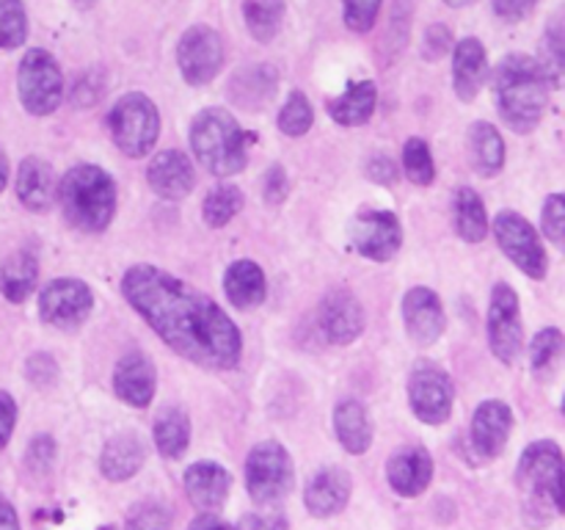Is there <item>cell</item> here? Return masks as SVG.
Returning a JSON list of instances; mask_svg holds the SVG:
<instances>
[{
	"mask_svg": "<svg viewBox=\"0 0 565 530\" xmlns=\"http://www.w3.org/2000/svg\"><path fill=\"white\" fill-rule=\"evenodd\" d=\"M370 177H373L375 182H381V186H395L397 166L392 163L390 158H384V155H379V158L370 163Z\"/></svg>",
	"mask_w": 565,
	"mask_h": 530,
	"instance_id": "816d5d0a",
	"label": "cell"
},
{
	"mask_svg": "<svg viewBox=\"0 0 565 530\" xmlns=\"http://www.w3.org/2000/svg\"><path fill=\"white\" fill-rule=\"evenodd\" d=\"M552 506H555L557 511L565 513V480H563L561 489H557V495H555V500H552Z\"/></svg>",
	"mask_w": 565,
	"mask_h": 530,
	"instance_id": "9f6ffc18",
	"label": "cell"
},
{
	"mask_svg": "<svg viewBox=\"0 0 565 530\" xmlns=\"http://www.w3.org/2000/svg\"><path fill=\"white\" fill-rule=\"evenodd\" d=\"M25 373L36 386H50L58 379V364L50 353H33L25 364Z\"/></svg>",
	"mask_w": 565,
	"mask_h": 530,
	"instance_id": "ee69618b",
	"label": "cell"
},
{
	"mask_svg": "<svg viewBox=\"0 0 565 530\" xmlns=\"http://www.w3.org/2000/svg\"><path fill=\"white\" fill-rule=\"evenodd\" d=\"M320 331L334 346H351L364 331V307L348 287H334L323 296Z\"/></svg>",
	"mask_w": 565,
	"mask_h": 530,
	"instance_id": "9a60e30c",
	"label": "cell"
},
{
	"mask_svg": "<svg viewBox=\"0 0 565 530\" xmlns=\"http://www.w3.org/2000/svg\"><path fill=\"white\" fill-rule=\"evenodd\" d=\"M452 221H456V232L467 243H480L489 235V213L486 204L472 188H461L452 199Z\"/></svg>",
	"mask_w": 565,
	"mask_h": 530,
	"instance_id": "4dcf8cb0",
	"label": "cell"
},
{
	"mask_svg": "<svg viewBox=\"0 0 565 530\" xmlns=\"http://www.w3.org/2000/svg\"><path fill=\"white\" fill-rule=\"evenodd\" d=\"M375 103H379V92H375L373 81L353 83L348 92H342L340 97L329 103V114L337 125L342 127H359L364 121H370L373 116Z\"/></svg>",
	"mask_w": 565,
	"mask_h": 530,
	"instance_id": "f1b7e54d",
	"label": "cell"
},
{
	"mask_svg": "<svg viewBox=\"0 0 565 530\" xmlns=\"http://www.w3.org/2000/svg\"><path fill=\"white\" fill-rule=\"evenodd\" d=\"M469 155H472V166L483 177L500 174L505 166V141L500 130L489 121H475L469 127Z\"/></svg>",
	"mask_w": 565,
	"mask_h": 530,
	"instance_id": "f546056e",
	"label": "cell"
},
{
	"mask_svg": "<svg viewBox=\"0 0 565 530\" xmlns=\"http://www.w3.org/2000/svg\"><path fill=\"white\" fill-rule=\"evenodd\" d=\"M565 480V458L555 442H535L519 462V486L541 502L555 500Z\"/></svg>",
	"mask_w": 565,
	"mask_h": 530,
	"instance_id": "4fadbf2b",
	"label": "cell"
},
{
	"mask_svg": "<svg viewBox=\"0 0 565 530\" xmlns=\"http://www.w3.org/2000/svg\"><path fill=\"white\" fill-rule=\"evenodd\" d=\"M452 381L439 364L419 362L408 379V403L423 423L441 425L452 412Z\"/></svg>",
	"mask_w": 565,
	"mask_h": 530,
	"instance_id": "8fae6325",
	"label": "cell"
},
{
	"mask_svg": "<svg viewBox=\"0 0 565 530\" xmlns=\"http://www.w3.org/2000/svg\"><path fill=\"white\" fill-rule=\"evenodd\" d=\"M403 169L406 177L414 186H430L436 177V163L430 147L423 138H408L406 147H403Z\"/></svg>",
	"mask_w": 565,
	"mask_h": 530,
	"instance_id": "f35d334b",
	"label": "cell"
},
{
	"mask_svg": "<svg viewBox=\"0 0 565 530\" xmlns=\"http://www.w3.org/2000/svg\"><path fill=\"white\" fill-rule=\"evenodd\" d=\"M39 282V259L31 252H14L0 263V293L11 304H22Z\"/></svg>",
	"mask_w": 565,
	"mask_h": 530,
	"instance_id": "4316f807",
	"label": "cell"
},
{
	"mask_svg": "<svg viewBox=\"0 0 565 530\" xmlns=\"http://www.w3.org/2000/svg\"><path fill=\"white\" fill-rule=\"evenodd\" d=\"M154 386H158L154 364L143 353L132 351L119 359L114 370V390L121 401L136 409L149 406V401L154 398Z\"/></svg>",
	"mask_w": 565,
	"mask_h": 530,
	"instance_id": "ffe728a7",
	"label": "cell"
},
{
	"mask_svg": "<svg viewBox=\"0 0 565 530\" xmlns=\"http://www.w3.org/2000/svg\"><path fill=\"white\" fill-rule=\"evenodd\" d=\"M177 64L182 77L191 86H204L213 81L224 66V42L218 33L207 25H193L182 33L177 44Z\"/></svg>",
	"mask_w": 565,
	"mask_h": 530,
	"instance_id": "7c38bea8",
	"label": "cell"
},
{
	"mask_svg": "<svg viewBox=\"0 0 565 530\" xmlns=\"http://www.w3.org/2000/svg\"><path fill=\"white\" fill-rule=\"evenodd\" d=\"M72 3H75L77 9H92V6L97 3V0H72Z\"/></svg>",
	"mask_w": 565,
	"mask_h": 530,
	"instance_id": "680465c9",
	"label": "cell"
},
{
	"mask_svg": "<svg viewBox=\"0 0 565 530\" xmlns=\"http://www.w3.org/2000/svg\"><path fill=\"white\" fill-rule=\"evenodd\" d=\"M494 235L500 243L502 252L519 265V271H524L533 279H544L546 276V252L544 243H541L539 232L530 224L524 215L505 210L494 219Z\"/></svg>",
	"mask_w": 565,
	"mask_h": 530,
	"instance_id": "9c48e42d",
	"label": "cell"
},
{
	"mask_svg": "<svg viewBox=\"0 0 565 530\" xmlns=\"http://www.w3.org/2000/svg\"><path fill=\"white\" fill-rule=\"evenodd\" d=\"M241 530H287V519L281 513H248Z\"/></svg>",
	"mask_w": 565,
	"mask_h": 530,
	"instance_id": "681fc988",
	"label": "cell"
},
{
	"mask_svg": "<svg viewBox=\"0 0 565 530\" xmlns=\"http://www.w3.org/2000/svg\"><path fill=\"white\" fill-rule=\"evenodd\" d=\"M191 442V420L182 409H166L154 423V447L163 458H180Z\"/></svg>",
	"mask_w": 565,
	"mask_h": 530,
	"instance_id": "1f68e13d",
	"label": "cell"
},
{
	"mask_svg": "<svg viewBox=\"0 0 565 530\" xmlns=\"http://www.w3.org/2000/svg\"><path fill=\"white\" fill-rule=\"evenodd\" d=\"M334 428L340 436L342 447L353 456H362L373 445V425H370L367 412L359 401H342L334 409Z\"/></svg>",
	"mask_w": 565,
	"mask_h": 530,
	"instance_id": "83f0119b",
	"label": "cell"
},
{
	"mask_svg": "<svg viewBox=\"0 0 565 530\" xmlns=\"http://www.w3.org/2000/svg\"><path fill=\"white\" fill-rule=\"evenodd\" d=\"M243 20L257 42H274L276 33L281 31V20H285V0H246Z\"/></svg>",
	"mask_w": 565,
	"mask_h": 530,
	"instance_id": "d6a6232c",
	"label": "cell"
},
{
	"mask_svg": "<svg viewBox=\"0 0 565 530\" xmlns=\"http://www.w3.org/2000/svg\"><path fill=\"white\" fill-rule=\"evenodd\" d=\"M351 241L362 257L386 263L401 252L403 226L390 210H370V213L356 215L351 226Z\"/></svg>",
	"mask_w": 565,
	"mask_h": 530,
	"instance_id": "5bb4252c",
	"label": "cell"
},
{
	"mask_svg": "<svg viewBox=\"0 0 565 530\" xmlns=\"http://www.w3.org/2000/svg\"><path fill=\"white\" fill-rule=\"evenodd\" d=\"M230 473L215 462H196L185 473L188 497L199 508H204V511H213V508L224 506L226 497H230Z\"/></svg>",
	"mask_w": 565,
	"mask_h": 530,
	"instance_id": "cb8c5ba5",
	"label": "cell"
},
{
	"mask_svg": "<svg viewBox=\"0 0 565 530\" xmlns=\"http://www.w3.org/2000/svg\"><path fill=\"white\" fill-rule=\"evenodd\" d=\"M563 414H565V401H563Z\"/></svg>",
	"mask_w": 565,
	"mask_h": 530,
	"instance_id": "91938a15",
	"label": "cell"
},
{
	"mask_svg": "<svg viewBox=\"0 0 565 530\" xmlns=\"http://www.w3.org/2000/svg\"><path fill=\"white\" fill-rule=\"evenodd\" d=\"M252 136L230 110L207 108L193 119L191 147L199 163L215 177H232L246 169Z\"/></svg>",
	"mask_w": 565,
	"mask_h": 530,
	"instance_id": "277c9868",
	"label": "cell"
},
{
	"mask_svg": "<svg viewBox=\"0 0 565 530\" xmlns=\"http://www.w3.org/2000/svg\"><path fill=\"white\" fill-rule=\"evenodd\" d=\"M17 425V403L9 392H0V447L11 439Z\"/></svg>",
	"mask_w": 565,
	"mask_h": 530,
	"instance_id": "c3c4849f",
	"label": "cell"
},
{
	"mask_svg": "<svg viewBox=\"0 0 565 530\" xmlns=\"http://www.w3.org/2000/svg\"><path fill=\"white\" fill-rule=\"evenodd\" d=\"M94 309V296L86 282L55 279L39 293V315L47 326L61 331L81 329Z\"/></svg>",
	"mask_w": 565,
	"mask_h": 530,
	"instance_id": "ba28073f",
	"label": "cell"
},
{
	"mask_svg": "<svg viewBox=\"0 0 565 530\" xmlns=\"http://www.w3.org/2000/svg\"><path fill=\"white\" fill-rule=\"evenodd\" d=\"M108 127L114 144L127 158H143L158 144L160 114L147 94L130 92L110 108Z\"/></svg>",
	"mask_w": 565,
	"mask_h": 530,
	"instance_id": "5b68a950",
	"label": "cell"
},
{
	"mask_svg": "<svg viewBox=\"0 0 565 530\" xmlns=\"http://www.w3.org/2000/svg\"><path fill=\"white\" fill-rule=\"evenodd\" d=\"M121 293L160 340L188 362L213 370H230L241 362L243 340L230 315L169 271L132 265L121 276Z\"/></svg>",
	"mask_w": 565,
	"mask_h": 530,
	"instance_id": "6da1fadb",
	"label": "cell"
},
{
	"mask_svg": "<svg viewBox=\"0 0 565 530\" xmlns=\"http://www.w3.org/2000/svg\"><path fill=\"white\" fill-rule=\"evenodd\" d=\"M0 530H20V519H17L14 506L0 495Z\"/></svg>",
	"mask_w": 565,
	"mask_h": 530,
	"instance_id": "db71d44e",
	"label": "cell"
},
{
	"mask_svg": "<svg viewBox=\"0 0 565 530\" xmlns=\"http://www.w3.org/2000/svg\"><path fill=\"white\" fill-rule=\"evenodd\" d=\"M53 439H50V436H36V439L31 442V451H28V464H31L33 469H47L50 464H53Z\"/></svg>",
	"mask_w": 565,
	"mask_h": 530,
	"instance_id": "7dc6e473",
	"label": "cell"
},
{
	"mask_svg": "<svg viewBox=\"0 0 565 530\" xmlns=\"http://www.w3.org/2000/svg\"><path fill=\"white\" fill-rule=\"evenodd\" d=\"M544 232L561 252H565V193H552L544 204Z\"/></svg>",
	"mask_w": 565,
	"mask_h": 530,
	"instance_id": "7bdbcfd3",
	"label": "cell"
},
{
	"mask_svg": "<svg viewBox=\"0 0 565 530\" xmlns=\"http://www.w3.org/2000/svg\"><path fill=\"white\" fill-rule=\"evenodd\" d=\"M351 500V475L340 467L320 469L312 480H309L307 491H303V502H307L309 513L318 519L334 517Z\"/></svg>",
	"mask_w": 565,
	"mask_h": 530,
	"instance_id": "603a6c76",
	"label": "cell"
},
{
	"mask_svg": "<svg viewBox=\"0 0 565 530\" xmlns=\"http://www.w3.org/2000/svg\"><path fill=\"white\" fill-rule=\"evenodd\" d=\"M143 458H147V447H143L141 436L119 434L105 442L103 456H99V469H103L105 478L119 484V480L132 478L143 467Z\"/></svg>",
	"mask_w": 565,
	"mask_h": 530,
	"instance_id": "d4e9b609",
	"label": "cell"
},
{
	"mask_svg": "<svg viewBox=\"0 0 565 530\" xmlns=\"http://www.w3.org/2000/svg\"><path fill=\"white\" fill-rule=\"evenodd\" d=\"M539 66L550 88L565 86V22H552L539 47Z\"/></svg>",
	"mask_w": 565,
	"mask_h": 530,
	"instance_id": "836d02e7",
	"label": "cell"
},
{
	"mask_svg": "<svg viewBox=\"0 0 565 530\" xmlns=\"http://www.w3.org/2000/svg\"><path fill=\"white\" fill-rule=\"evenodd\" d=\"M274 72L268 66H254V70L243 72L241 77H235L232 88H235V99L237 103H246V105H257L263 99L270 97L274 92Z\"/></svg>",
	"mask_w": 565,
	"mask_h": 530,
	"instance_id": "ab89813d",
	"label": "cell"
},
{
	"mask_svg": "<svg viewBox=\"0 0 565 530\" xmlns=\"http://www.w3.org/2000/svg\"><path fill=\"white\" fill-rule=\"evenodd\" d=\"M17 88L28 114L50 116L64 97V75L47 50H28L17 72Z\"/></svg>",
	"mask_w": 565,
	"mask_h": 530,
	"instance_id": "52a82bcc",
	"label": "cell"
},
{
	"mask_svg": "<svg viewBox=\"0 0 565 530\" xmlns=\"http://www.w3.org/2000/svg\"><path fill=\"white\" fill-rule=\"evenodd\" d=\"M147 180L160 199H185L196 186V171L188 155H182L180 149H166L152 158Z\"/></svg>",
	"mask_w": 565,
	"mask_h": 530,
	"instance_id": "e0dca14e",
	"label": "cell"
},
{
	"mask_svg": "<svg viewBox=\"0 0 565 530\" xmlns=\"http://www.w3.org/2000/svg\"><path fill=\"white\" fill-rule=\"evenodd\" d=\"M513 428V412L502 401L480 403L472 420V445L480 458H497L508 445Z\"/></svg>",
	"mask_w": 565,
	"mask_h": 530,
	"instance_id": "ac0fdd59",
	"label": "cell"
},
{
	"mask_svg": "<svg viewBox=\"0 0 565 530\" xmlns=\"http://www.w3.org/2000/svg\"><path fill=\"white\" fill-rule=\"evenodd\" d=\"M103 530H110V528H103Z\"/></svg>",
	"mask_w": 565,
	"mask_h": 530,
	"instance_id": "94428289",
	"label": "cell"
},
{
	"mask_svg": "<svg viewBox=\"0 0 565 530\" xmlns=\"http://www.w3.org/2000/svg\"><path fill=\"white\" fill-rule=\"evenodd\" d=\"M447 6H452V9H461V6H469V3H475V0H445Z\"/></svg>",
	"mask_w": 565,
	"mask_h": 530,
	"instance_id": "6f0895ef",
	"label": "cell"
},
{
	"mask_svg": "<svg viewBox=\"0 0 565 530\" xmlns=\"http://www.w3.org/2000/svg\"><path fill=\"white\" fill-rule=\"evenodd\" d=\"M539 6V0H494L497 17L508 22H519Z\"/></svg>",
	"mask_w": 565,
	"mask_h": 530,
	"instance_id": "bcb514c9",
	"label": "cell"
},
{
	"mask_svg": "<svg viewBox=\"0 0 565 530\" xmlns=\"http://www.w3.org/2000/svg\"><path fill=\"white\" fill-rule=\"evenodd\" d=\"M276 125H279V130L285 132V136H290V138L307 136V132L312 130V125H315L312 103H309V99L303 97L301 92H290L287 103L281 105Z\"/></svg>",
	"mask_w": 565,
	"mask_h": 530,
	"instance_id": "8d00e7d4",
	"label": "cell"
},
{
	"mask_svg": "<svg viewBox=\"0 0 565 530\" xmlns=\"http://www.w3.org/2000/svg\"><path fill=\"white\" fill-rule=\"evenodd\" d=\"M224 290L232 307L252 309L265 301V274L254 259H237L226 268Z\"/></svg>",
	"mask_w": 565,
	"mask_h": 530,
	"instance_id": "484cf974",
	"label": "cell"
},
{
	"mask_svg": "<svg viewBox=\"0 0 565 530\" xmlns=\"http://www.w3.org/2000/svg\"><path fill=\"white\" fill-rule=\"evenodd\" d=\"M379 11L381 0H342V20L356 33H367L379 20Z\"/></svg>",
	"mask_w": 565,
	"mask_h": 530,
	"instance_id": "b9f144b4",
	"label": "cell"
},
{
	"mask_svg": "<svg viewBox=\"0 0 565 530\" xmlns=\"http://www.w3.org/2000/svg\"><path fill=\"white\" fill-rule=\"evenodd\" d=\"M292 458L279 442H259L246 462L248 495L257 506H276L292 489Z\"/></svg>",
	"mask_w": 565,
	"mask_h": 530,
	"instance_id": "8992f818",
	"label": "cell"
},
{
	"mask_svg": "<svg viewBox=\"0 0 565 530\" xmlns=\"http://www.w3.org/2000/svg\"><path fill=\"white\" fill-rule=\"evenodd\" d=\"M243 210V191L235 186H218L204 199L202 215L210 226H226Z\"/></svg>",
	"mask_w": 565,
	"mask_h": 530,
	"instance_id": "d590c367",
	"label": "cell"
},
{
	"mask_svg": "<svg viewBox=\"0 0 565 530\" xmlns=\"http://www.w3.org/2000/svg\"><path fill=\"white\" fill-rule=\"evenodd\" d=\"M285 197H287L285 169L274 166V169L268 171V177H265V199H268L270 204H279V202H285Z\"/></svg>",
	"mask_w": 565,
	"mask_h": 530,
	"instance_id": "f907efd6",
	"label": "cell"
},
{
	"mask_svg": "<svg viewBox=\"0 0 565 530\" xmlns=\"http://www.w3.org/2000/svg\"><path fill=\"white\" fill-rule=\"evenodd\" d=\"M486 77H489V55L480 39L467 36L456 44V55H452V86H456L458 99L472 103L483 88Z\"/></svg>",
	"mask_w": 565,
	"mask_h": 530,
	"instance_id": "44dd1931",
	"label": "cell"
},
{
	"mask_svg": "<svg viewBox=\"0 0 565 530\" xmlns=\"http://www.w3.org/2000/svg\"><path fill=\"white\" fill-rule=\"evenodd\" d=\"M489 346L500 362H516L524 346L522 312H519V296L511 285L500 282L491 293L489 307Z\"/></svg>",
	"mask_w": 565,
	"mask_h": 530,
	"instance_id": "30bf717a",
	"label": "cell"
},
{
	"mask_svg": "<svg viewBox=\"0 0 565 530\" xmlns=\"http://www.w3.org/2000/svg\"><path fill=\"white\" fill-rule=\"evenodd\" d=\"M403 320H406V331L417 346H434L447 329L445 307L441 298L436 296L430 287H414L403 298Z\"/></svg>",
	"mask_w": 565,
	"mask_h": 530,
	"instance_id": "2e32d148",
	"label": "cell"
},
{
	"mask_svg": "<svg viewBox=\"0 0 565 530\" xmlns=\"http://www.w3.org/2000/svg\"><path fill=\"white\" fill-rule=\"evenodd\" d=\"M6 182H9V158H6V152L0 149V191L6 188Z\"/></svg>",
	"mask_w": 565,
	"mask_h": 530,
	"instance_id": "11a10c76",
	"label": "cell"
},
{
	"mask_svg": "<svg viewBox=\"0 0 565 530\" xmlns=\"http://www.w3.org/2000/svg\"><path fill=\"white\" fill-rule=\"evenodd\" d=\"M171 511L163 502H141L127 517L125 530H169Z\"/></svg>",
	"mask_w": 565,
	"mask_h": 530,
	"instance_id": "60d3db41",
	"label": "cell"
},
{
	"mask_svg": "<svg viewBox=\"0 0 565 530\" xmlns=\"http://www.w3.org/2000/svg\"><path fill=\"white\" fill-rule=\"evenodd\" d=\"M494 99L508 127L516 132L533 130L550 103V83L539 61L524 53L502 59L494 72Z\"/></svg>",
	"mask_w": 565,
	"mask_h": 530,
	"instance_id": "7a4b0ae2",
	"label": "cell"
},
{
	"mask_svg": "<svg viewBox=\"0 0 565 530\" xmlns=\"http://www.w3.org/2000/svg\"><path fill=\"white\" fill-rule=\"evenodd\" d=\"M188 530H241V528H232V524H226L224 519L213 517V513H202V517L193 519Z\"/></svg>",
	"mask_w": 565,
	"mask_h": 530,
	"instance_id": "f5cc1de1",
	"label": "cell"
},
{
	"mask_svg": "<svg viewBox=\"0 0 565 530\" xmlns=\"http://www.w3.org/2000/svg\"><path fill=\"white\" fill-rule=\"evenodd\" d=\"M28 39V14L22 0H0V50H14Z\"/></svg>",
	"mask_w": 565,
	"mask_h": 530,
	"instance_id": "74e56055",
	"label": "cell"
},
{
	"mask_svg": "<svg viewBox=\"0 0 565 530\" xmlns=\"http://www.w3.org/2000/svg\"><path fill=\"white\" fill-rule=\"evenodd\" d=\"M17 197L33 213H47L58 199V177L42 158H25L17 169Z\"/></svg>",
	"mask_w": 565,
	"mask_h": 530,
	"instance_id": "d6986e66",
	"label": "cell"
},
{
	"mask_svg": "<svg viewBox=\"0 0 565 530\" xmlns=\"http://www.w3.org/2000/svg\"><path fill=\"white\" fill-rule=\"evenodd\" d=\"M386 478L401 497H417L430 486L434 462L425 447H403L386 464Z\"/></svg>",
	"mask_w": 565,
	"mask_h": 530,
	"instance_id": "7402d4cb",
	"label": "cell"
},
{
	"mask_svg": "<svg viewBox=\"0 0 565 530\" xmlns=\"http://www.w3.org/2000/svg\"><path fill=\"white\" fill-rule=\"evenodd\" d=\"M66 221L81 232H103L116 213V186L99 166H75L58 182Z\"/></svg>",
	"mask_w": 565,
	"mask_h": 530,
	"instance_id": "3957f363",
	"label": "cell"
},
{
	"mask_svg": "<svg viewBox=\"0 0 565 530\" xmlns=\"http://www.w3.org/2000/svg\"><path fill=\"white\" fill-rule=\"evenodd\" d=\"M565 359V337L561 329H544L541 335H535L533 346H530V364H533V373L546 379V375L555 373V368Z\"/></svg>",
	"mask_w": 565,
	"mask_h": 530,
	"instance_id": "e575fe53",
	"label": "cell"
},
{
	"mask_svg": "<svg viewBox=\"0 0 565 530\" xmlns=\"http://www.w3.org/2000/svg\"><path fill=\"white\" fill-rule=\"evenodd\" d=\"M450 44H456V42H452L450 28L441 25V22H436V25H430L428 31H425V39H423L425 59H428V61L441 59V55H445L447 50H450Z\"/></svg>",
	"mask_w": 565,
	"mask_h": 530,
	"instance_id": "f6af8a7d",
	"label": "cell"
}]
</instances>
